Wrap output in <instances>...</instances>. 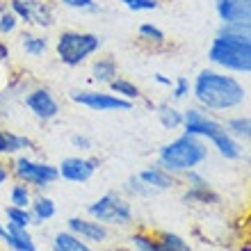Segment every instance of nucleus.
Returning <instances> with one entry per match:
<instances>
[{"label": "nucleus", "mask_w": 251, "mask_h": 251, "mask_svg": "<svg viewBox=\"0 0 251 251\" xmlns=\"http://www.w3.org/2000/svg\"><path fill=\"white\" fill-rule=\"evenodd\" d=\"M210 60L233 71H251L249 25H226L210 46Z\"/></svg>", "instance_id": "f257e3e1"}, {"label": "nucleus", "mask_w": 251, "mask_h": 251, "mask_svg": "<svg viewBox=\"0 0 251 251\" xmlns=\"http://www.w3.org/2000/svg\"><path fill=\"white\" fill-rule=\"evenodd\" d=\"M194 94L199 103L212 110H228L245 100V89L238 80L219 75L215 71H201L194 82Z\"/></svg>", "instance_id": "f03ea898"}, {"label": "nucleus", "mask_w": 251, "mask_h": 251, "mask_svg": "<svg viewBox=\"0 0 251 251\" xmlns=\"http://www.w3.org/2000/svg\"><path fill=\"white\" fill-rule=\"evenodd\" d=\"M205 155H208V149L199 142L197 135H183L162 149L160 162L165 165V169H172V172H192L199 162H203Z\"/></svg>", "instance_id": "7ed1b4c3"}, {"label": "nucleus", "mask_w": 251, "mask_h": 251, "mask_svg": "<svg viewBox=\"0 0 251 251\" xmlns=\"http://www.w3.org/2000/svg\"><path fill=\"white\" fill-rule=\"evenodd\" d=\"M183 121H185L187 135H203V137H210L224 158H240L242 149H240L238 142H233L231 139V135L224 130V126L205 119L203 114L197 112V110H190Z\"/></svg>", "instance_id": "20e7f679"}, {"label": "nucleus", "mask_w": 251, "mask_h": 251, "mask_svg": "<svg viewBox=\"0 0 251 251\" xmlns=\"http://www.w3.org/2000/svg\"><path fill=\"white\" fill-rule=\"evenodd\" d=\"M100 39L96 34L87 32H62L57 39V55L69 66H78L85 62L94 50H99Z\"/></svg>", "instance_id": "39448f33"}, {"label": "nucleus", "mask_w": 251, "mask_h": 251, "mask_svg": "<svg viewBox=\"0 0 251 251\" xmlns=\"http://www.w3.org/2000/svg\"><path fill=\"white\" fill-rule=\"evenodd\" d=\"M89 215H94L99 222H107V224H128L130 205L117 194H105L89 205Z\"/></svg>", "instance_id": "423d86ee"}, {"label": "nucleus", "mask_w": 251, "mask_h": 251, "mask_svg": "<svg viewBox=\"0 0 251 251\" xmlns=\"http://www.w3.org/2000/svg\"><path fill=\"white\" fill-rule=\"evenodd\" d=\"M71 99L80 105H87L99 112H112V110H130V100H124L112 94H100V92H73Z\"/></svg>", "instance_id": "0eeeda50"}, {"label": "nucleus", "mask_w": 251, "mask_h": 251, "mask_svg": "<svg viewBox=\"0 0 251 251\" xmlns=\"http://www.w3.org/2000/svg\"><path fill=\"white\" fill-rule=\"evenodd\" d=\"M16 176H19L21 180H25V183H32V185L41 187V185L53 183V180L60 176V172L50 165H39V162L21 158L19 162H16Z\"/></svg>", "instance_id": "6e6552de"}, {"label": "nucleus", "mask_w": 251, "mask_h": 251, "mask_svg": "<svg viewBox=\"0 0 251 251\" xmlns=\"http://www.w3.org/2000/svg\"><path fill=\"white\" fill-rule=\"evenodd\" d=\"M217 12L226 25H249L251 0H219Z\"/></svg>", "instance_id": "1a4fd4ad"}, {"label": "nucleus", "mask_w": 251, "mask_h": 251, "mask_svg": "<svg viewBox=\"0 0 251 251\" xmlns=\"http://www.w3.org/2000/svg\"><path fill=\"white\" fill-rule=\"evenodd\" d=\"M132 242H135V247L139 251H192L185 240L174 235V233H162L160 240L146 238V235H135Z\"/></svg>", "instance_id": "9d476101"}, {"label": "nucleus", "mask_w": 251, "mask_h": 251, "mask_svg": "<svg viewBox=\"0 0 251 251\" xmlns=\"http://www.w3.org/2000/svg\"><path fill=\"white\" fill-rule=\"evenodd\" d=\"M99 167V160H85V158H66L62 160V165L57 172L64 176L66 180L71 183H85V180L92 178V174L96 172Z\"/></svg>", "instance_id": "9b49d317"}, {"label": "nucleus", "mask_w": 251, "mask_h": 251, "mask_svg": "<svg viewBox=\"0 0 251 251\" xmlns=\"http://www.w3.org/2000/svg\"><path fill=\"white\" fill-rule=\"evenodd\" d=\"M25 103L39 119H53V117H57V112H60L57 100H55L46 89H37V92H32L30 96H27Z\"/></svg>", "instance_id": "f8f14e48"}, {"label": "nucleus", "mask_w": 251, "mask_h": 251, "mask_svg": "<svg viewBox=\"0 0 251 251\" xmlns=\"http://www.w3.org/2000/svg\"><path fill=\"white\" fill-rule=\"evenodd\" d=\"M69 228H71L73 233L82 235V238L94 240V242H103V240L107 238L105 228H103L99 222H85V219L73 217V219H69Z\"/></svg>", "instance_id": "ddd939ff"}, {"label": "nucleus", "mask_w": 251, "mask_h": 251, "mask_svg": "<svg viewBox=\"0 0 251 251\" xmlns=\"http://www.w3.org/2000/svg\"><path fill=\"white\" fill-rule=\"evenodd\" d=\"M5 240L14 251H37V247H34L32 238L27 235L25 228L12 224V222H9V226H7V231H5Z\"/></svg>", "instance_id": "4468645a"}, {"label": "nucleus", "mask_w": 251, "mask_h": 251, "mask_svg": "<svg viewBox=\"0 0 251 251\" xmlns=\"http://www.w3.org/2000/svg\"><path fill=\"white\" fill-rule=\"evenodd\" d=\"M144 185L149 187H158V190H167V187H172L174 185V180L167 176V174H162L160 169H149V172H142L137 176Z\"/></svg>", "instance_id": "2eb2a0df"}, {"label": "nucleus", "mask_w": 251, "mask_h": 251, "mask_svg": "<svg viewBox=\"0 0 251 251\" xmlns=\"http://www.w3.org/2000/svg\"><path fill=\"white\" fill-rule=\"evenodd\" d=\"M53 249L55 251H92L85 242H80L75 235H71V233H60L53 242Z\"/></svg>", "instance_id": "dca6fc26"}, {"label": "nucleus", "mask_w": 251, "mask_h": 251, "mask_svg": "<svg viewBox=\"0 0 251 251\" xmlns=\"http://www.w3.org/2000/svg\"><path fill=\"white\" fill-rule=\"evenodd\" d=\"M114 75H117V64L114 60H99L94 64V78L99 80V82H112Z\"/></svg>", "instance_id": "f3484780"}, {"label": "nucleus", "mask_w": 251, "mask_h": 251, "mask_svg": "<svg viewBox=\"0 0 251 251\" xmlns=\"http://www.w3.org/2000/svg\"><path fill=\"white\" fill-rule=\"evenodd\" d=\"M32 208H34V219H37V224H39V222H46V219H50L55 215V203L50 199L39 197L32 203Z\"/></svg>", "instance_id": "a211bd4d"}, {"label": "nucleus", "mask_w": 251, "mask_h": 251, "mask_svg": "<svg viewBox=\"0 0 251 251\" xmlns=\"http://www.w3.org/2000/svg\"><path fill=\"white\" fill-rule=\"evenodd\" d=\"M25 144H27L25 139L16 137L12 132L0 130V153H14V151H19V149H23Z\"/></svg>", "instance_id": "6ab92c4d"}, {"label": "nucleus", "mask_w": 251, "mask_h": 251, "mask_svg": "<svg viewBox=\"0 0 251 251\" xmlns=\"http://www.w3.org/2000/svg\"><path fill=\"white\" fill-rule=\"evenodd\" d=\"M110 85H112V92H114V94H121V96H124L126 100L137 99V96H139L137 87H135V85H130L128 80H112Z\"/></svg>", "instance_id": "aec40b11"}, {"label": "nucleus", "mask_w": 251, "mask_h": 251, "mask_svg": "<svg viewBox=\"0 0 251 251\" xmlns=\"http://www.w3.org/2000/svg\"><path fill=\"white\" fill-rule=\"evenodd\" d=\"M160 121H162V126L165 128H176V126H180L183 124V117H180L174 107H167V105H162L160 107Z\"/></svg>", "instance_id": "412c9836"}, {"label": "nucleus", "mask_w": 251, "mask_h": 251, "mask_svg": "<svg viewBox=\"0 0 251 251\" xmlns=\"http://www.w3.org/2000/svg\"><path fill=\"white\" fill-rule=\"evenodd\" d=\"M7 217L12 219V224L16 226H23L25 228L30 222H32V217H30V212L25 210V208H16V205H12V208H7Z\"/></svg>", "instance_id": "4be33fe9"}, {"label": "nucleus", "mask_w": 251, "mask_h": 251, "mask_svg": "<svg viewBox=\"0 0 251 251\" xmlns=\"http://www.w3.org/2000/svg\"><path fill=\"white\" fill-rule=\"evenodd\" d=\"M23 48L30 55H41L46 50V39H41V37H23Z\"/></svg>", "instance_id": "5701e85b"}, {"label": "nucleus", "mask_w": 251, "mask_h": 251, "mask_svg": "<svg viewBox=\"0 0 251 251\" xmlns=\"http://www.w3.org/2000/svg\"><path fill=\"white\" fill-rule=\"evenodd\" d=\"M32 0H14V16H21L23 21H32Z\"/></svg>", "instance_id": "b1692460"}, {"label": "nucleus", "mask_w": 251, "mask_h": 251, "mask_svg": "<svg viewBox=\"0 0 251 251\" xmlns=\"http://www.w3.org/2000/svg\"><path fill=\"white\" fill-rule=\"evenodd\" d=\"M12 203L16 205V208H25V205L30 203V194H27L25 185H16L12 190Z\"/></svg>", "instance_id": "393cba45"}, {"label": "nucleus", "mask_w": 251, "mask_h": 251, "mask_svg": "<svg viewBox=\"0 0 251 251\" xmlns=\"http://www.w3.org/2000/svg\"><path fill=\"white\" fill-rule=\"evenodd\" d=\"M128 9H135V12H144V9H155L158 7V0H121Z\"/></svg>", "instance_id": "a878e982"}, {"label": "nucleus", "mask_w": 251, "mask_h": 251, "mask_svg": "<svg viewBox=\"0 0 251 251\" xmlns=\"http://www.w3.org/2000/svg\"><path fill=\"white\" fill-rule=\"evenodd\" d=\"M228 128H231L235 135H240V137H249V128H251V124H249V119H233V121H228Z\"/></svg>", "instance_id": "bb28decb"}, {"label": "nucleus", "mask_w": 251, "mask_h": 251, "mask_svg": "<svg viewBox=\"0 0 251 251\" xmlns=\"http://www.w3.org/2000/svg\"><path fill=\"white\" fill-rule=\"evenodd\" d=\"M139 34H142L144 39H151V41H162V39H165L162 30H158V27L151 25V23H144V25L139 27Z\"/></svg>", "instance_id": "cd10ccee"}, {"label": "nucleus", "mask_w": 251, "mask_h": 251, "mask_svg": "<svg viewBox=\"0 0 251 251\" xmlns=\"http://www.w3.org/2000/svg\"><path fill=\"white\" fill-rule=\"evenodd\" d=\"M14 27H16V16L14 14H2V19H0V32H12Z\"/></svg>", "instance_id": "c85d7f7f"}, {"label": "nucleus", "mask_w": 251, "mask_h": 251, "mask_svg": "<svg viewBox=\"0 0 251 251\" xmlns=\"http://www.w3.org/2000/svg\"><path fill=\"white\" fill-rule=\"evenodd\" d=\"M62 2L73 9H94V0H62Z\"/></svg>", "instance_id": "c756f323"}, {"label": "nucleus", "mask_w": 251, "mask_h": 251, "mask_svg": "<svg viewBox=\"0 0 251 251\" xmlns=\"http://www.w3.org/2000/svg\"><path fill=\"white\" fill-rule=\"evenodd\" d=\"M187 89H190V82H187L185 78H178V82H176V89H174V96L176 99H183L187 94Z\"/></svg>", "instance_id": "7c9ffc66"}, {"label": "nucleus", "mask_w": 251, "mask_h": 251, "mask_svg": "<svg viewBox=\"0 0 251 251\" xmlns=\"http://www.w3.org/2000/svg\"><path fill=\"white\" fill-rule=\"evenodd\" d=\"M73 144L82 146V149H89V146H92V142H89L87 137H78V135H75V137H73Z\"/></svg>", "instance_id": "2f4dec72"}, {"label": "nucleus", "mask_w": 251, "mask_h": 251, "mask_svg": "<svg viewBox=\"0 0 251 251\" xmlns=\"http://www.w3.org/2000/svg\"><path fill=\"white\" fill-rule=\"evenodd\" d=\"M155 80H158L160 85H172V80H169V78H165V75H160V73H158V75H155Z\"/></svg>", "instance_id": "473e14b6"}, {"label": "nucleus", "mask_w": 251, "mask_h": 251, "mask_svg": "<svg viewBox=\"0 0 251 251\" xmlns=\"http://www.w3.org/2000/svg\"><path fill=\"white\" fill-rule=\"evenodd\" d=\"M5 180H7V169H5L2 165H0V185H2Z\"/></svg>", "instance_id": "72a5a7b5"}, {"label": "nucleus", "mask_w": 251, "mask_h": 251, "mask_svg": "<svg viewBox=\"0 0 251 251\" xmlns=\"http://www.w3.org/2000/svg\"><path fill=\"white\" fill-rule=\"evenodd\" d=\"M5 57H7V48L0 44V60H5Z\"/></svg>", "instance_id": "f704fd0d"}, {"label": "nucleus", "mask_w": 251, "mask_h": 251, "mask_svg": "<svg viewBox=\"0 0 251 251\" xmlns=\"http://www.w3.org/2000/svg\"><path fill=\"white\" fill-rule=\"evenodd\" d=\"M0 238H5V226L0 224Z\"/></svg>", "instance_id": "c9c22d12"}]
</instances>
